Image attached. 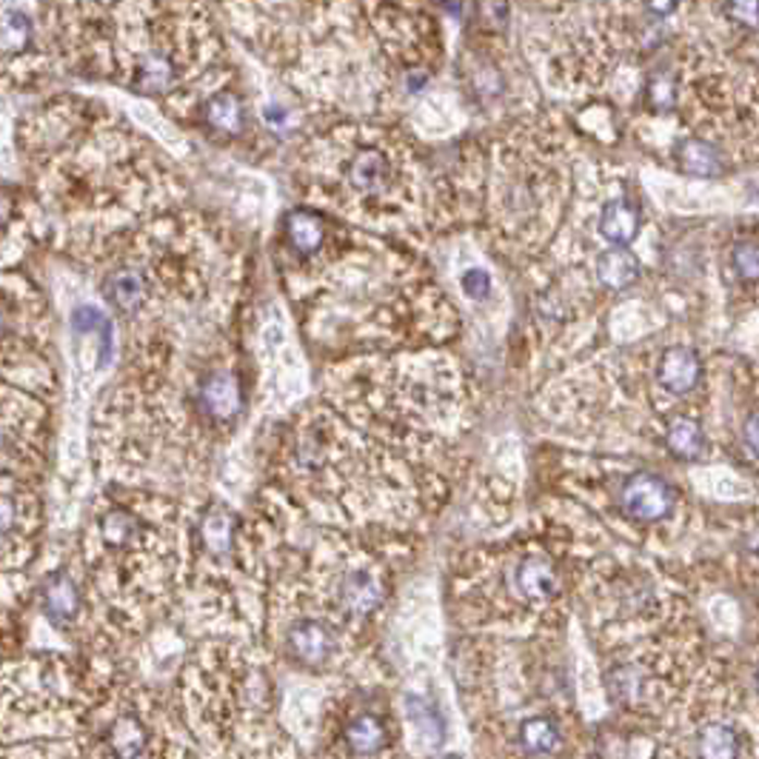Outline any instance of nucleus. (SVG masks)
I'll return each instance as SVG.
<instances>
[{
	"label": "nucleus",
	"instance_id": "obj_1",
	"mask_svg": "<svg viewBox=\"0 0 759 759\" xmlns=\"http://www.w3.org/2000/svg\"><path fill=\"white\" fill-rule=\"evenodd\" d=\"M17 152L32 237L80 263H103L132 232L181 206L166 160L100 100H43L17 126Z\"/></svg>",
	"mask_w": 759,
	"mask_h": 759
},
{
	"label": "nucleus",
	"instance_id": "obj_2",
	"mask_svg": "<svg viewBox=\"0 0 759 759\" xmlns=\"http://www.w3.org/2000/svg\"><path fill=\"white\" fill-rule=\"evenodd\" d=\"M63 69L112 80L191 112L221 61V38L206 7L181 3H75L58 7Z\"/></svg>",
	"mask_w": 759,
	"mask_h": 759
},
{
	"label": "nucleus",
	"instance_id": "obj_3",
	"mask_svg": "<svg viewBox=\"0 0 759 759\" xmlns=\"http://www.w3.org/2000/svg\"><path fill=\"white\" fill-rule=\"evenodd\" d=\"M191 525L181 502L152 488L109 486L84 528L89 583L107 600L160 592L183 560Z\"/></svg>",
	"mask_w": 759,
	"mask_h": 759
},
{
	"label": "nucleus",
	"instance_id": "obj_4",
	"mask_svg": "<svg viewBox=\"0 0 759 759\" xmlns=\"http://www.w3.org/2000/svg\"><path fill=\"white\" fill-rule=\"evenodd\" d=\"M318 186L340 214L365 223H409L420 200L414 158L400 135L383 129L328 132L312 169Z\"/></svg>",
	"mask_w": 759,
	"mask_h": 759
},
{
	"label": "nucleus",
	"instance_id": "obj_5",
	"mask_svg": "<svg viewBox=\"0 0 759 759\" xmlns=\"http://www.w3.org/2000/svg\"><path fill=\"white\" fill-rule=\"evenodd\" d=\"M0 383L58 397L52 312L38 283L17 269L0 272Z\"/></svg>",
	"mask_w": 759,
	"mask_h": 759
},
{
	"label": "nucleus",
	"instance_id": "obj_6",
	"mask_svg": "<svg viewBox=\"0 0 759 759\" xmlns=\"http://www.w3.org/2000/svg\"><path fill=\"white\" fill-rule=\"evenodd\" d=\"M565 198V175L562 169L546 160H523L514 154L494 166L492 181V221L506 232H514L517 244H525V235H537V246L551 232V223L562 214Z\"/></svg>",
	"mask_w": 759,
	"mask_h": 759
},
{
	"label": "nucleus",
	"instance_id": "obj_7",
	"mask_svg": "<svg viewBox=\"0 0 759 759\" xmlns=\"http://www.w3.org/2000/svg\"><path fill=\"white\" fill-rule=\"evenodd\" d=\"M61 66L58 7L0 3V89H35Z\"/></svg>",
	"mask_w": 759,
	"mask_h": 759
},
{
	"label": "nucleus",
	"instance_id": "obj_8",
	"mask_svg": "<svg viewBox=\"0 0 759 759\" xmlns=\"http://www.w3.org/2000/svg\"><path fill=\"white\" fill-rule=\"evenodd\" d=\"M52 434V400L0 383V474L43 483Z\"/></svg>",
	"mask_w": 759,
	"mask_h": 759
},
{
	"label": "nucleus",
	"instance_id": "obj_9",
	"mask_svg": "<svg viewBox=\"0 0 759 759\" xmlns=\"http://www.w3.org/2000/svg\"><path fill=\"white\" fill-rule=\"evenodd\" d=\"M494 585L502 592L506 608L546 611L557 606L565 588L562 560L548 546H506L492 551Z\"/></svg>",
	"mask_w": 759,
	"mask_h": 759
},
{
	"label": "nucleus",
	"instance_id": "obj_10",
	"mask_svg": "<svg viewBox=\"0 0 759 759\" xmlns=\"http://www.w3.org/2000/svg\"><path fill=\"white\" fill-rule=\"evenodd\" d=\"M43 534L40 483L0 474V571L21 569L35 557Z\"/></svg>",
	"mask_w": 759,
	"mask_h": 759
},
{
	"label": "nucleus",
	"instance_id": "obj_11",
	"mask_svg": "<svg viewBox=\"0 0 759 759\" xmlns=\"http://www.w3.org/2000/svg\"><path fill=\"white\" fill-rule=\"evenodd\" d=\"M608 509L631 528H665L674 523L680 494L669 480L648 469H629L606 488Z\"/></svg>",
	"mask_w": 759,
	"mask_h": 759
},
{
	"label": "nucleus",
	"instance_id": "obj_12",
	"mask_svg": "<svg viewBox=\"0 0 759 759\" xmlns=\"http://www.w3.org/2000/svg\"><path fill=\"white\" fill-rule=\"evenodd\" d=\"M328 594H332V608L343 620L365 623L386 602V574L377 565V560H372L363 551H354V555L343 560V565L332 577Z\"/></svg>",
	"mask_w": 759,
	"mask_h": 759
},
{
	"label": "nucleus",
	"instance_id": "obj_13",
	"mask_svg": "<svg viewBox=\"0 0 759 759\" xmlns=\"http://www.w3.org/2000/svg\"><path fill=\"white\" fill-rule=\"evenodd\" d=\"M654 386L669 400H692L706 386V365L692 346H665L654 360Z\"/></svg>",
	"mask_w": 759,
	"mask_h": 759
},
{
	"label": "nucleus",
	"instance_id": "obj_14",
	"mask_svg": "<svg viewBox=\"0 0 759 759\" xmlns=\"http://www.w3.org/2000/svg\"><path fill=\"white\" fill-rule=\"evenodd\" d=\"M286 654L303 669H323L335 657L337 631L320 617H297L286 625Z\"/></svg>",
	"mask_w": 759,
	"mask_h": 759
},
{
	"label": "nucleus",
	"instance_id": "obj_15",
	"mask_svg": "<svg viewBox=\"0 0 759 759\" xmlns=\"http://www.w3.org/2000/svg\"><path fill=\"white\" fill-rule=\"evenodd\" d=\"M32 237V221L23 191L0 181V272L15 269L26 254Z\"/></svg>",
	"mask_w": 759,
	"mask_h": 759
},
{
	"label": "nucleus",
	"instance_id": "obj_16",
	"mask_svg": "<svg viewBox=\"0 0 759 759\" xmlns=\"http://www.w3.org/2000/svg\"><path fill=\"white\" fill-rule=\"evenodd\" d=\"M195 121H198L209 135L235 140V137L246 135L249 109H246V100L240 98L235 89H214L212 95L203 98V103L195 109Z\"/></svg>",
	"mask_w": 759,
	"mask_h": 759
},
{
	"label": "nucleus",
	"instance_id": "obj_17",
	"mask_svg": "<svg viewBox=\"0 0 759 759\" xmlns=\"http://www.w3.org/2000/svg\"><path fill=\"white\" fill-rule=\"evenodd\" d=\"M606 688L611 702L623 711H643L657 694L651 669L643 660H625L611 665L606 674Z\"/></svg>",
	"mask_w": 759,
	"mask_h": 759
},
{
	"label": "nucleus",
	"instance_id": "obj_18",
	"mask_svg": "<svg viewBox=\"0 0 759 759\" xmlns=\"http://www.w3.org/2000/svg\"><path fill=\"white\" fill-rule=\"evenodd\" d=\"M594 226H597L600 240H606L611 249H625L629 244H634V237L643 228V209L637 200L629 198V191H617L600 206Z\"/></svg>",
	"mask_w": 759,
	"mask_h": 759
},
{
	"label": "nucleus",
	"instance_id": "obj_19",
	"mask_svg": "<svg viewBox=\"0 0 759 759\" xmlns=\"http://www.w3.org/2000/svg\"><path fill=\"white\" fill-rule=\"evenodd\" d=\"M671 158H674L676 169L683 175L692 177H722L731 172V158L722 152L714 140L699 135H683L676 137L674 146H671Z\"/></svg>",
	"mask_w": 759,
	"mask_h": 759
},
{
	"label": "nucleus",
	"instance_id": "obj_20",
	"mask_svg": "<svg viewBox=\"0 0 759 759\" xmlns=\"http://www.w3.org/2000/svg\"><path fill=\"white\" fill-rule=\"evenodd\" d=\"M40 602H43V614L52 620V625H66L77 623L80 620V611H84V588L77 583V577L72 571L61 569L54 571L52 577L43 583V592H40Z\"/></svg>",
	"mask_w": 759,
	"mask_h": 759
},
{
	"label": "nucleus",
	"instance_id": "obj_21",
	"mask_svg": "<svg viewBox=\"0 0 759 759\" xmlns=\"http://www.w3.org/2000/svg\"><path fill=\"white\" fill-rule=\"evenodd\" d=\"M662 446L674 460L697 463L708 455V434L694 414H669L662 425Z\"/></svg>",
	"mask_w": 759,
	"mask_h": 759
},
{
	"label": "nucleus",
	"instance_id": "obj_22",
	"mask_svg": "<svg viewBox=\"0 0 759 759\" xmlns=\"http://www.w3.org/2000/svg\"><path fill=\"white\" fill-rule=\"evenodd\" d=\"M594 277L602 291L620 295V291L637 286V281L643 277V263L631 249H606L594 260Z\"/></svg>",
	"mask_w": 759,
	"mask_h": 759
},
{
	"label": "nucleus",
	"instance_id": "obj_23",
	"mask_svg": "<svg viewBox=\"0 0 759 759\" xmlns=\"http://www.w3.org/2000/svg\"><path fill=\"white\" fill-rule=\"evenodd\" d=\"M343 743H346V751L358 759H374L386 751L388 743H391V734H388L386 722L380 720L377 714H358L351 717L349 725L343 729Z\"/></svg>",
	"mask_w": 759,
	"mask_h": 759
},
{
	"label": "nucleus",
	"instance_id": "obj_24",
	"mask_svg": "<svg viewBox=\"0 0 759 759\" xmlns=\"http://www.w3.org/2000/svg\"><path fill=\"white\" fill-rule=\"evenodd\" d=\"M680 91H683V80H680V72L669 66H660L657 72H651L646 80V89H643V98H646V107L651 112L669 114L680 107Z\"/></svg>",
	"mask_w": 759,
	"mask_h": 759
},
{
	"label": "nucleus",
	"instance_id": "obj_25",
	"mask_svg": "<svg viewBox=\"0 0 759 759\" xmlns=\"http://www.w3.org/2000/svg\"><path fill=\"white\" fill-rule=\"evenodd\" d=\"M697 757L699 759H737L739 757V734L729 722H708L697 734Z\"/></svg>",
	"mask_w": 759,
	"mask_h": 759
},
{
	"label": "nucleus",
	"instance_id": "obj_26",
	"mask_svg": "<svg viewBox=\"0 0 759 759\" xmlns=\"http://www.w3.org/2000/svg\"><path fill=\"white\" fill-rule=\"evenodd\" d=\"M520 745L525 751L534 754V757H546V754H555L557 745H560V725H557L555 717L537 714L523 720L520 725Z\"/></svg>",
	"mask_w": 759,
	"mask_h": 759
},
{
	"label": "nucleus",
	"instance_id": "obj_27",
	"mask_svg": "<svg viewBox=\"0 0 759 759\" xmlns=\"http://www.w3.org/2000/svg\"><path fill=\"white\" fill-rule=\"evenodd\" d=\"M107 743L109 751L117 759H135L137 754L144 751L146 729L135 717H117V720L112 722V729H109Z\"/></svg>",
	"mask_w": 759,
	"mask_h": 759
},
{
	"label": "nucleus",
	"instance_id": "obj_28",
	"mask_svg": "<svg viewBox=\"0 0 759 759\" xmlns=\"http://www.w3.org/2000/svg\"><path fill=\"white\" fill-rule=\"evenodd\" d=\"M731 269L737 272V277L748 286L757 283V240H739L734 249H731Z\"/></svg>",
	"mask_w": 759,
	"mask_h": 759
},
{
	"label": "nucleus",
	"instance_id": "obj_29",
	"mask_svg": "<svg viewBox=\"0 0 759 759\" xmlns=\"http://www.w3.org/2000/svg\"><path fill=\"white\" fill-rule=\"evenodd\" d=\"M463 289H465V295L471 297V300H483V297L492 291V281H488L486 272L471 269V272L463 274Z\"/></svg>",
	"mask_w": 759,
	"mask_h": 759
},
{
	"label": "nucleus",
	"instance_id": "obj_30",
	"mask_svg": "<svg viewBox=\"0 0 759 759\" xmlns=\"http://www.w3.org/2000/svg\"><path fill=\"white\" fill-rule=\"evenodd\" d=\"M448 759H460V757H448Z\"/></svg>",
	"mask_w": 759,
	"mask_h": 759
}]
</instances>
